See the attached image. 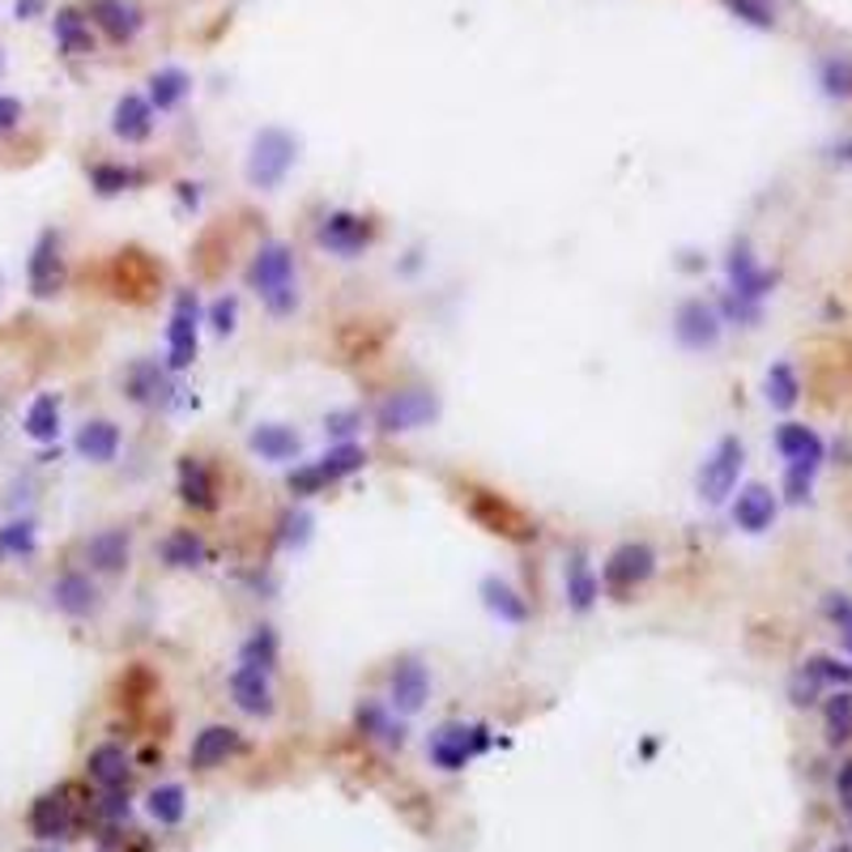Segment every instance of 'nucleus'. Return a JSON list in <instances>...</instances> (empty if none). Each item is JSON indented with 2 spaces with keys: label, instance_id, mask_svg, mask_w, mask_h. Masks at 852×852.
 I'll return each instance as SVG.
<instances>
[{
  "label": "nucleus",
  "instance_id": "nucleus-49",
  "mask_svg": "<svg viewBox=\"0 0 852 852\" xmlns=\"http://www.w3.org/2000/svg\"><path fill=\"white\" fill-rule=\"evenodd\" d=\"M234 320H239V298L222 295L214 307H209V328H214L218 337H230V332H234Z\"/></svg>",
  "mask_w": 852,
  "mask_h": 852
},
{
  "label": "nucleus",
  "instance_id": "nucleus-30",
  "mask_svg": "<svg viewBox=\"0 0 852 852\" xmlns=\"http://www.w3.org/2000/svg\"><path fill=\"white\" fill-rule=\"evenodd\" d=\"M482 605L491 610L499 623H507V626H525L528 623V601L521 597V592L512 589L507 580H499V576H487L482 580Z\"/></svg>",
  "mask_w": 852,
  "mask_h": 852
},
{
  "label": "nucleus",
  "instance_id": "nucleus-46",
  "mask_svg": "<svg viewBox=\"0 0 852 852\" xmlns=\"http://www.w3.org/2000/svg\"><path fill=\"white\" fill-rule=\"evenodd\" d=\"M724 9L733 18H742L754 31H772L776 26V4L772 0H724Z\"/></svg>",
  "mask_w": 852,
  "mask_h": 852
},
{
  "label": "nucleus",
  "instance_id": "nucleus-41",
  "mask_svg": "<svg viewBox=\"0 0 852 852\" xmlns=\"http://www.w3.org/2000/svg\"><path fill=\"white\" fill-rule=\"evenodd\" d=\"M34 546H39L34 521H9V525H0V558H31Z\"/></svg>",
  "mask_w": 852,
  "mask_h": 852
},
{
  "label": "nucleus",
  "instance_id": "nucleus-10",
  "mask_svg": "<svg viewBox=\"0 0 852 852\" xmlns=\"http://www.w3.org/2000/svg\"><path fill=\"white\" fill-rule=\"evenodd\" d=\"M200 346V298L197 291H179L175 307H171V325H166V367L184 371L193 367Z\"/></svg>",
  "mask_w": 852,
  "mask_h": 852
},
{
  "label": "nucleus",
  "instance_id": "nucleus-17",
  "mask_svg": "<svg viewBox=\"0 0 852 852\" xmlns=\"http://www.w3.org/2000/svg\"><path fill=\"white\" fill-rule=\"evenodd\" d=\"M73 788H52L43 793L31 806V831L34 840L43 844H56V840H68L73 835V801H68Z\"/></svg>",
  "mask_w": 852,
  "mask_h": 852
},
{
  "label": "nucleus",
  "instance_id": "nucleus-56",
  "mask_svg": "<svg viewBox=\"0 0 852 852\" xmlns=\"http://www.w3.org/2000/svg\"><path fill=\"white\" fill-rule=\"evenodd\" d=\"M0 73H4V56H0Z\"/></svg>",
  "mask_w": 852,
  "mask_h": 852
},
{
  "label": "nucleus",
  "instance_id": "nucleus-22",
  "mask_svg": "<svg viewBox=\"0 0 852 852\" xmlns=\"http://www.w3.org/2000/svg\"><path fill=\"white\" fill-rule=\"evenodd\" d=\"M776 512H780V503H776V494L767 491L763 482H751V487H742L738 499H733V525L742 528V533H767V528L776 525Z\"/></svg>",
  "mask_w": 852,
  "mask_h": 852
},
{
  "label": "nucleus",
  "instance_id": "nucleus-40",
  "mask_svg": "<svg viewBox=\"0 0 852 852\" xmlns=\"http://www.w3.org/2000/svg\"><path fill=\"white\" fill-rule=\"evenodd\" d=\"M239 665H248V669H261L269 674L273 665H277V631L269 623L252 626V635L239 644Z\"/></svg>",
  "mask_w": 852,
  "mask_h": 852
},
{
  "label": "nucleus",
  "instance_id": "nucleus-52",
  "mask_svg": "<svg viewBox=\"0 0 852 852\" xmlns=\"http://www.w3.org/2000/svg\"><path fill=\"white\" fill-rule=\"evenodd\" d=\"M197 188H200V184H179V200L197 209V205H200V193H197Z\"/></svg>",
  "mask_w": 852,
  "mask_h": 852
},
{
  "label": "nucleus",
  "instance_id": "nucleus-53",
  "mask_svg": "<svg viewBox=\"0 0 852 852\" xmlns=\"http://www.w3.org/2000/svg\"><path fill=\"white\" fill-rule=\"evenodd\" d=\"M39 9H43V0H18V18H31Z\"/></svg>",
  "mask_w": 852,
  "mask_h": 852
},
{
  "label": "nucleus",
  "instance_id": "nucleus-43",
  "mask_svg": "<svg viewBox=\"0 0 852 852\" xmlns=\"http://www.w3.org/2000/svg\"><path fill=\"white\" fill-rule=\"evenodd\" d=\"M312 512H303V507H291V512H282V521H277V546L282 550H298V546H307V537H312Z\"/></svg>",
  "mask_w": 852,
  "mask_h": 852
},
{
  "label": "nucleus",
  "instance_id": "nucleus-20",
  "mask_svg": "<svg viewBox=\"0 0 852 852\" xmlns=\"http://www.w3.org/2000/svg\"><path fill=\"white\" fill-rule=\"evenodd\" d=\"M469 512L482 521V525L491 528V533H503V537H516V542H525V537H533L537 528L525 521V512H516L503 494H491V491H473V499H469Z\"/></svg>",
  "mask_w": 852,
  "mask_h": 852
},
{
  "label": "nucleus",
  "instance_id": "nucleus-8",
  "mask_svg": "<svg viewBox=\"0 0 852 852\" xmlns=\"http://www.w3.org/2000/svg\"><path fill=\"white\" fill-rule=\"evenodd\" d=\"M724 273H729V298H738L746 307H763V298L776 291V269H763L746 239H733L729 243Z\"/></svg>",
  "mask_w": 852,
  "mask_h": 852
},
{
  "label": "nucleus",
  "instance_id": "nucleus-48",
  "mask_svg": "<svg viewBox=\"0 0 852 852\" xmlns=\"http://www.w3.org/2000/svg\"><path fill=\"white\" fill-rule=\"evenodd\" d=\"M359 426H362L359 409H328V414H325V435H328V439H337V444H346V439H350Z\"/></svg>",
  "mask_w": 852,
  "mask_h": 852
},
{
  "label": "nucleus",
  "instance_id": "nucleus-47",
  "mask_svg": "<svg viewBox=\"0 0 852 852\" xmlns=\"http://www.w3.org/2000/svg\"><path fill=\"white\" fill-rule=\"evenodd\" d=\"M819 695H822V682L806 669V665H797L793 678H788V703H793V708H815Z\"/></svg>",
  "mask_w": 852,
  "mask_h": 852
},
{
  "label": "nucleus",
  "instance_id": "nucleus-9",
  "mask_svg": "<svg viewBox=\"0 0 852 852\" xmlns=\"http://www.w3.org/2000/svg\"><path fill=\"white\" fill-rule=\"evenodd\" d=\"M439 418V396L430 389H401L389 393L375 405V426L384 435H405V430H423Z\"/></svg>",
  "mask_w": 852,
  "mask_h": 852
},
{
  "label": "nucleus",
  "instance_id": "nucleus-39",
  "mask_svg": "<svg viewBox=\"0 0 852 852\" xmlns=\"http://www.w3.org/2000/svg\"><path fill=\"white\" fill-rule=\"evenodd\" d=\"M822 724H827V742L844 746L852 738V690L840 687L822 699Z\"/></svg>",
  "mask_w": 852,
  "mask_h": 852
},
{
  "label": "nucleus",
  "instance_id": "nucleus-26",
  "mask_svg": "<svg viewBox=\"0 0 852 852\" xmlns=\"http://www.w3.org/2000/svg\"><path fill=\"white\" fill-rule=\"evenodd\" d=\"M111 132L124 145L150 141V132H154V107H150V99L145 95H124V99L111 107Z\"/></svg>",
  "mask_w": 852,
  "mask_h": 852
},
{
  "label": "nucleus",
  "instance_id": "nucleus-29",
  "mask_svg": "<svg viewBox=\"0 0 852 852\" xmlns=\"http://www.w3.org/2000/svg\"><path fill=\"white\" fill-rule=\"evenodd\" d=\"M248 448L261 460H269V465H286V460L298 457L303 439H298V430H291V426L282 423H256L252 435H248Z\"/></svg>",
  "mask_w": 852,
  "mask_h": 852
},
{
  "label": "nucleus",
  "instance_id": "nucleus-14",
  "mask_svg": "<svg viewBox=\"0 0 852 852\" xmlns=\"http://www.w3.org/2000/svg\"><path fill=\"white\" fill-rule=\"evenodd\" d=\"M430 699V674L418 656H405L389 674V708L396 717H418Z\"/></svg>",
  "mask_w": 852,
  "mask_h": 852
},
{
  "label": "nucleus",
  "instance_id": "nucleus-4",
  "mask_svg": "<svg viewBox=\"0 0 852 852\" xmlns=\"http://www.w3.org/2000/svg\"><path fill=\"white\" fill-rule=\"evenodd\" d=\"M494 746V733L491 724L482 721H448L439 724L426 742V754L439 772H465L478 754H487Z\"/></svg>",
  "mask_w": 852,
  "mask_h": 852
},
{
  "label": "nucleus",
  "instance_id": "nucleus-38",
  "mask_svg": "<svg viewBox=\"0 0 852 852\" xmlns=\"http://www.w3.org/2000/svg\"><path fill=\"white\" fill-rule=\"evenodd\" d=\"M145 810H150V819L159 822V827H179V822H184V815H188V793H184V785L150 788V797H145Z\"/></svg>",
  "mask_w": 852,
  "mask_h": 852
},
{
  "label": "nucleus",
  "instance_id": "nucleus-54",
  "mask_svg": "<svg viewBox=\"0 0 852 852\" xmlns=\"http://www.w3.org/2000/svg\"><path fill=\"white\" fill-rule=\"evenodd\" d=\"M835 159H844V163H852V141H844V145H835Z\"/></svg>",
  "mask_w": 852,
  "mask_h": 852
},
{
  "label": "nucleus",
  "instance_id": "nucleus-11",
  "mask_svg": "<svg viewBox=\"0 0 852 852\" xmlns=\"http://www.w3.org/2000/svg\"><path fill=\"white\" fill-rule=\"evenodd\" d=\"M721 332H724V320L712 303H703V298H682L678 303V312H674V341L682 350L708 354V350L721 346Z\"/></svg>",
  "mask_w": 852,
  "mask_h": 852
},
{
  "label": "nucleus",
  "instance_id": "nucleus-28",
  "mask_svg": "<svg viewBox=\"0 0 852 852\" xmlns=\"http://www.w3.org/2000/svg\"><path fill=\"white\" fill-rule=\"evenodd\" d=\"M179 499L197 512H214L218 507V482L209 473V465L200 457H179Z\"/></svg>",
  "mask_w": 852,
  "mask_h": 852
},
{
  "label": "nucleus",
  "instance_id": "nucleus-51",
  "mask_svg": "<svg viewBox=\"0 0 852 852\" xmlns=\"http://www.w3.org/2000/svg\"><path fill=\"white\" fill-rule=\"evenodd\" d=\"M835 797H840V806H844V815L852 819V758L840 767V776H835Z\"/></svg>",
  "mask_w": 852,
  "mask_h": 852
},
{
  "label": "nucleus",
  "instance_id": "nucleus-36",
  "mask_svg": "<svg viewBox=\"0 0 852 852\" xmlns=\"http://www.w3.org/2000/svg\"><path fill=\"white\" fill-rule=\"evenodd\" d=\"M52 34H56V43H61L65 56H90V52H95L90 22H86L77 9H61V13L52 18Z\"/></svg>",
  "mask_w": 852,
  "mask_h": 852
},
{
  "label": "nucleus",
  "instance_id": "nucleus-27",
  "mask_svg": "<svg viewBox=\"0 0 852 852\" xmlns=\"http://www.w3.org/2000/svg\"><path fill=\"white\" fill-rule=\"evenodd\" d=\"M354 724H359L362 738H371V742H380V746H405V724L396 721V712L389 703H380V699H362L359 708H354Z\"/></svg>",
  "mask_w": 852,
  "mask_h": 852
},
{
  "label": "nucleus",
  "instance_id": "nucleus-32",
  "mask_svg": "<svg viewBox=\"0 0 852 852\" xmlns=\"http://www.w3.org/2000/svg\"><path fill=\"white\" fill-rule=\"evenodd\" d=\"M22 430L31 435L34 444H56L61 439V396L56 393H39L26 405V418H22Z\"/></svg>",
  "mask_w": 852,
  "mask_h": 852
},
{
  "label": "nucleus",
  "instance_id": "nucleus-25",
  "mask_svg": "<svg viewBox=\"0 0 852 852\" xmlns=\"http://www.w3.org/2000/svg\"><path fill=\"white\" fill-rule=\"evenodd\" d=\"M132 558V537L129 528H99L90 542H86V562L90 571H102V576H120Z\"/></svg>",
  "mask_w": 852,
  "mask_h": 852
},
{
  "label": "nucleus",
  "instance_id": "nucleus-34",
  "mask_svg": "<svg viewBox=\"0 0 852 852\" xmlns=\"http://www.w3.org/2000/svg\"><path fill=\"white\" fill-rule=\"evenodd\" d=\"M193 95V77L184 73V68H159L154 77H150V107L154 111H175L179 102Z\"/></svg>",
  "mask_w": 852,
  "mask_h": 852
},
{
  "label": "nucleus",
  "instance_id": "nucleus-19",
  "mask_svg": "<svg viewBox=\"0 0 852 852\" xmlns=\"http://www.w3.org/2000/svg\"><path fill=\"white\" fill-rule=\"evenodd\" d=\"M227 687H230L234 708H239L243 717L269 721V717L277 712V699H273V687H269V674H261V669H248V665H239V669L230 674Z\"/></svg>",
  "mask_w": 852,
  "mask_h": 852
},
{
  "label": "nucleus",
  "instance_id": "nucleus-45",
  "mask_svg": "<svg viewBox=\"0 0 852 852\" xmlns=\"http://www.w3.org/2000/svg\"><path fill=\"white\" fill-rule=\"evenodd\" d=\"M822 614L831 619V626L840 631V644L852 656V597L849 592H827L822 597Z\"/></svg>",
  "mask_w": 852,
  "mask_h": 852
},
{
  "label": "nucleus",
  "instance_id": "nucleus-13",
  "mask_svg": "<svg viewBox=\"0 0 852 852\" xmlns=\"http://www.w3.org/2000/svg\"><path fill=\"white\" fill-rule=\"evenodd\" d=\"M26 282H31L34 298H56L65 291V256H61V234L56 230L39 234L31 261H26Z\"/></svg>",
  "mask_w": 852,
  "mask_h": 852
},
{
  "label": "nucleus",
  "instance_id": "nucleus-3",
  "mask_svg": "<svg viewBox=\"0 0 852 852\" xmlns=\"http://www.w3.org/2000/svg\"><path fill=\"white\" fill-rule=\"evenodd\" d=\"M295 163H298L295 132L269 124V129H261L252 136V150H248L243 175H248V184H252L256 193H273V188L286 184V175L295 171Z\"/></svg>",
  "mask_w": 852,
  "mask_h": 852
},
{
  "label": "nucleus",
  "instance_id": "nucleus-5",
  "mask_svg": "<svg viewBox=\"0 0 852 852\" xmlns=\"http://www.w3.org/2000/svg\"><path fill=\"white\" fill-rule=\"evenodd\" d=\"M362 465H367V448L346 439V444H332L320 460L295 465V469L286 473V487H291L295 499H312V494H320L325 487H332V482H341V478L359 473Z\"/></svg>",
  "mask_w": 852,
  "mask_h": 852
},
{
  "label": "nucleus",
  "instance_id": "nucleus-2",
  "mask_svg": "<svg viewBox=\"0 0 852 852\" xmlns=\"http://www.w3.org/2000/svg\"><path fill=\"white\" fill-rule=\"evenodd\" d=\"M776 452L785 457V499L793 507L810 503L815 478L827 460V444L819 439V430H810L806 423H780L776 426Z\"/></svg>",
  "mask_w": 852,
  "mask_h": 852
},
{
  "label": "nucleus",
  "instance_id": "nucleus-1",
  "mask_svg": "<svg viewBox=\"0 0 852 852\" xmlns=\"http://www.w3.org/2000/svg\"><path fill=\"white\" fill-rule=\"evenodd\" d=\"M248 286L261 295L269 316H291L298 307V273L291 243H282V239L261 243L252 264H248Z\"/></svg>",
  "mask_w": 852,
  "mask_h": 852
},
{
  "label": "nucleus",
  "instance_id": "nucleus-6",
  "mask_svg": "<svg viewBox=\"0 0 852 852\" xmlns=\"http://www.w3.org/2000/svg\"><path fill=\"white\" fill-rule=\"evenodd\" d=\"M746 469V444L738 435H721L717 448L708 452V460L699 465L695 473V491L703 503H724L729 494L738 491V478Z\"/></svg>",
  "mask_w": 852,
  "mask_h": 852
},
{
  "label": "nucleus",
  "instance_id": "nucleus-42",
  "mask_svg": "<svg viewBox=\"0 0 852 852\" xmlns=\"http://www.w3.org/2000/svg\"><path fill=\"white\" fill-rule=\"evenodd\" d=\"M819 86L827 99H852V61L849 56H827L819 65Z\"/></svg>",
  "mask_w": 852,
  "mask_h": 852
},
{
  "label": "nucleus",
  "instance_id": "nucleus-23",
  "mask_svg": "<svg viewBox=\"0 0 852 852\" xmlns=\"http://www.w3.org/2000/svg\"><path fill=\"white\" fill-rule=\"evenodd\" d=\"M120 444H124V435H120V426L111 418H90V423L77 426V435H73V452L81 460H90V465H111L120 457Z\"/></svg>",
  "mask_w": 852,
  "mask_h": 852
},
{
  "label": "nucleus",
  "instance_id": "nucleus-21",
  "mask_svg": "<svg viewBox=\"0 0 852 852\" xmlns=\"http://www.w3.org/2000/svg\"><path fill=\"white\" fill-rule=\"evenodd\" d=\"M90 22L111 43H132L145 26V13H141L136 0H90Z\"/></svg>",
  "mask_w": 852,
  "mask_h": 852
},
{
  "label": "nucleus",
  "instance_id": "nucleus-16",
  "mask_svg": "<svg viewBox=\"0 0 852 852\" xmlns=\"http://www.w3.org/2000/svg\"><path fill=\"white\" fill-rule=\"evenodd\" d=\"M562 592H567V610L571 614H592V605L601 601V576L592 571L585 546H576L567 555V562H562Z\"/></svg>",
  "mask_w": 852,
  "mask_h": 852
},
{
  "label": "nucleus",
  "instance_id": "nucleus-55",
  "mask_svg": "<svg viewBox=\"0 0 852 852\" xmlns=\"http://www.w3.org/2000/svg\"><path fill=\"white\" fill-rule=\"evenodd\" d=\"M827 852H852V844H835V849H827Z\"/></svg>",
  "mask_w": 852,
  "mask_h": 852
},
{
  "label": "nucleus",
  "instance_id": "nucleus-33",
  "mask_svg": "<svg viewBox=\"0 0 852 852\" xmlns=\"http://www.w3.org/2000/svg\"><path fill=\"white\" fill-rule=\"evenodd\" d=\"M145 184V171L129 163H95L90 166V188L99 197H120V193H132Z\"/></svg>",
  "mask_w": 852,
  "mask_h": 852
},
{
  "label": "nucleus",
  "instance_id": "nucleus-18",
  "mask_svg": "<svg viewBox=\"0 0 852 852\" xmlns=\"http://www.w3.org/2000/svg\"><path fill=\"white\" fill-rule=\"evenodd\" d=\"M243 754V733L230 729V724H205L197 738H193V751H188V767L197 772H214L222 767L227 758Z\"/></svg>",
  "mask_w": 852,
  "mask_h": 852
},
{
  "label": "nucleus",
  "instance_id": "nucleus-7",
  "mask_svg": "<svg viewBox=\"0 0 852 852\" xmlns=\"http://www.w3.org/2000/svg\"><path fill=\"white\" fill-rule=\"evenodd\" d=\"M656 550L648 542H623V546H614L610 558H605V567H601V589L610 592L614 601H626L635 589H644L648 580L656 576Z\"/></svg>",
  "mask_w": 852,
  "mask_h": 852
},
{
  "label": "nucleus",
  "instance_id": "nucleus-37",
  "mask_svg": "<svg viewBox=\"0 0 852 852\" xmlns=\"http://www.w3.org/2000/svg\"><path fill=\"white\" fill-rule=\"evenodd\" d=\"M763 396L772 409H793L801 401V380H797V367L793 362H772L767 367V380H763Z\"/></svg>",
  "mask_w": 852,
  "mask_h": 852
},
{
  "label": "nucleus",
  "instance_id": "nucleus-15",
  "mask_svg": "<svg viewBox=\"0 0 852 852\" xmlns=\"http://www.w3.org/2000/svg\"><path fill=\"white\" fill-rule=\"evenodd\" d=\"M124 396L141 409H159V405L175 401V384H171L166 367H159L154 359H136L124 371Z\"/></svg>",
  "mask_w": 852,
  "mask_h": 852
},
{
  "label": "nucleus",
  "instance_id": "nucleus-12",
  "mask_svg": "<svg viewBox=\"0 0 852 852\" xmlns=\"http://www.w3.org/2000/svg\"><path fill=\"white\" fill-rule=\"evenodd\" d=\"M371 239H375V222L362 218V214H350V209H332L316 227V243L332 256H341V261L362 256L371 248Z\"/></svg>",
  "mask_w": 852,
  "mask_h": 852
},
{
  "label": "nucleus",
  "instance_id": "nucleus-44",
  "mask_svg": "<svg viewBox=\"0 0 852 852\" xmlns=\"http://www.w3.org/2000/svg\"><path fill=\"white\" fill-rule=\"evenodd\" d=\"M801 665H806V669L819 678L822 690H827V687H835V690L852 687V665H849V660H840V656H822L819 653V656H810V660H801Z\"/></svg>",
  "mask_w": 852,
  "mask_h": 852
},
{
  "label": "nucleus",
  "instance_id": "nucleus-35",
  "mask_svg": "<svg viewBox=\"0 0 852 852\" xmlns=\"http://www.w3.org/2000/svg\"><path fill=\"white\" fill-rule=\"evenodd\" d=\"M163 562L166 567H175V571H193V567H200L205 562V542H200V533H193V528H175V533H166L163 537Z\"/></svg>",
  "mask_w": 852,
  "mask_h": 852
},
{
  "label": "nucleus",
  "instance_id": "nucleus-24",
  "mask_svg": "<svg viewBox=\"0 0 852 852\" xmlns=\"http://www.w3.org/2000/svg\"><path fill=\"white\" fill-rule=\"evenodd\" d=\"M52 605L68 614V619H90L99 610V585L86 576V571H65L56 585H52Z\"/></svg>",
  "mask_w": 852,
  "mask_h": 852
},
{
  "label": "nucleus",
  "instance_id": "nucleus-50",
  "mask_svg": "<svg viewBox=\"0 0 852 852\" xmlns=\"http://www.w3.org/2000/svg\"><path fill=\"white\" fill-rule=\"evenodd\" d=\"M22 116H26L22 99H13V95H0V132H13L18 124H22Z\"/></svg>",
  "mask_w": 852,
  "mask_h": 852
},
{
  "label": "nucleus",
  "instance_id": "nucleus-31",
  "mask_svg": "<svg viewBox=\"0 0 852 852\" xmlns=\"http://www.w3.org/2000/svg\"><path fill=\"white\" fill-rule=\"evenodd\" d=\"M86 776L99 788H124L129 785V751L120 742H102L86 758Z\"/></svg>",
  "mask_w": 852,
  "mask_h": 852
}]
</instances>
